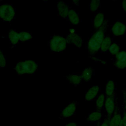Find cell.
Returning a JSON list of instances; mask_svg holds the SVG:
<instances>
[{
    "label": "cell",
    "instance_id": "7402d4cb",
    "mask_svg": "<svg viewBox=\"0 0 126 126\" xmlns=\"http://www.w3.org/2000/svg\"><path fill=\"white\" fill-rule=\"evenodd\" d=\"M100 4V1L98 0H93L89 3V9L92 12H94L98 10Z\"/></svg>",
    "mask_w": 126,
    "mask_h": 126
},
{
    "label": "cell",
    "instance_id": "4fadbf2b",
    "mask_svg": "<svg viewBox=\"0 0 126 126\" xmlns=\"http://www.w3.org/2000/svg\"><path fill=\"white\" fill-rule=\"evenodd\" d=\"M115 89V82L112 80L108 81L105 85V94L107 97L113 96Z\"/></svg>",
    "mask_w": 126,
    "mask_h": 126
},
{
    "label": "cell",
    "instance_id": "ac0fdd59",
    "mask_svg": "<svg viewBox=\"0 0 126 126\" xmlns=\"http://www.w3.org/2000/svg\"><path fill=\"white\" fill-rule=\"evenodd\" d=\"M93 73V69L90 67H88L84 69L81 75L82 80L85 81H90L92 77Z\"/></svg>",
    "mask_w": 126,
    "mask_h": 126
},
{
    "label": "cell",
    "instance_id": "44dd1931",
    "mask_svg": "<svg viewBox=\"0 0 126 126\" xmlns=\"http://www.w3.org/2000/svg\"><path fill=\"white\" fill-rule=\"evenodd\" d=\"M19 39L21 41L24 42L27 40H30L32 38V36L29 32H22L18 33Z\"/></svg>",
    "mask_w": 126,
    "mask_h": 126
},
{
    "label": "cell",
    "instance_id": "4316f807",
    "mask_svg": "<svg viewBox=\"0 0 126 126\" xmlns=\"http://www.w3.org/2000/svg\"><path fill=\"white\" fill-rule=\"evenodd\" d=\"M90 57L91 58V59H92L93 61H94L95 62L100 63H101V64H104V65L107 64V62H106V61H105V60H101V59H100V58H98V57H96L95 56H93H93H91Z\"/></svg>",
    "mask_w": 126,
    "mask_h": 126
},
{
    "label": "cell",
    "instance_id": "ba28073f",
    "mask_svg": "<svg viewBox=\"0 0 126 126\" xmlns=\"http://www.w3.org/2000/svg\"><path fill=\"white\" fill-rule=\"evenodd\" d=\"M66 39L67 43H69L76 47L80 48L83 45V41L82 37L76 32L74 33H69Z\"/></svg>",
    "mask_w": 126,
    "mask_h": 126
},
{
    "label": "cell",
    "instance_id": "9c48e42d",
    "mask_svg": "<svg viewBox=\"0 0 126 126\" xmlns=\"http://www.w3.org/2000/svg\"><path fill=\"white\" fill-rule=\"evenodd\" d=\"M57 9L60 17L63 18L67 17L68 13L70 9L67 4L63 1H59L57 2Z\"/></svg>",
    "mask_w": 126,
    "mask_h": 126
},
{
    "label": "cell",
    "instance_id": "5b68a950",
    "mask_svg": "<svg viewBox=\"0 0 126 126\" xmlns=\"http://www.w3.org/2000/svg\"><path fill=\"white\" fill-rule=\"evenodd\" d=\"M77 109V103L75 101L70 102L62 110L59 116L60 119H67L73 116Z\"/></svg>",
    "mask_w": 126,
    "mask_h": 126
},
{
    "label": "cell",
    "instance_id": "277c9868",
    "mask_svg": "<svg viewBox=\"0 0 126 126\" xmlns=\"http://www.w3.org/2000/svg\"><path fill=\"white\" fill-rule=\"evenodd\" d=\"M15 16V10L10 4H3L0 5V18L4 21L10 22Z\"/></svg>",
    "mask_w": 126,
    "mask_h": 126
},
{
    "label": "cell",
    "instance_id": "8d00e7d4",
    "mask_svg": "<svg viewBox=\"0 0 126 126\" xmlns=\"http://www.w3.org/2000/svg\"><path fill=\"white\" fill-rule=\"evenodd\" d=\"M100 126V125H99V124H98V125H97V126Z\"/></svg>",
    "mask_w": 126,
    "mask_h": 126
},
{
    "label": "cell",
    "instance_id": "d590c367",
    "mask_svg": "<svg viewBox=\"0 0 126 126\" xmlns=\"http://www.w3.org/2000/svg\"><path fill=\"white\" fill-rule=\"evenodd\" d=\"M125 98H126V91L125 92Z\"/></svg>",
    "mask_w": 126,
    "mask_h": 126
},
{
    "label": "cell",
    "instance_id": "3957f363",
    "mask_svg": "<svg viewBox=\"0 0 126 126\" xmlns=\"http://www.w3.org/2000/svg\"><path fill=\"white\" fill-rule=\"evenodd\" d=\"M66 39L60 35H54L51 38L49 45L50 50L54 52H62L65 50L67 46Z\"/></svg>",
    "mask_w": 126,
    "mask_h": 126
},
{
    "label": "cell",
    "instance_id": "d4e9b609",
    "mask_svg": "<svg viewBox=\"0 0 126 126\" xmlns=\"http://www.w3.org/2000/svg\"><path fill=\"white\" fill-rule=\"evenodd\" d=\"M116 60L126 61V51H120L115 55Z\"/></svg>",
    "mask_w": 126,
    "mask_h": 126
},
{
    "label": "cell",
    "instance_id": "603a6c76",
    "mask_svg": "<svg viewBox=\"0 0 126 126\" xmlns=\"http://www.w3.org/2000/svg\"><path fill=\"white\" fill-rule=\"evenodd\" d=\"M108 50L111 54L115 56L118 52L120 51V47L118 44L113 43L111 44Z\"/></svg>",
    "mask_w": 126,
    "mask_h": 126
},
{
    "label": "cell",
    "instance_id": "d6a6232c",
    "mask_svg": "<svg viewBox=\"0 0 126 126\" xmlns=\"http://www.w3.org/2000/svg\"><path fill=\"white\" fill-rule=\"evenodd\" d=\"M76 32H75V30L74 29H69V33H75Z\"/></svg>",
    "mask_w": 126,
    "mask_h": 126
},
{
    "label": "cell",
    "instance_id": "8fae6325",
    "mask_svg": "<svg viewBox=\"0 0 126 126\" xmlns=\"http://www.w3.org/2000/svg\"><path fill=\"white\" fill-rule=\"evenodd\" d=\"M70 22L73 25H77L80 23V19L78 14L73 9H70L67 15Z\"/></svg>",
    "mask_w": 126,
    "mask_h": 126
},
{
    "label": "cell",
    "instance_id": "1f68e13d",
    "mask_svg": "<svg viewBox=\"0 0 126 126\" xmlns=\"http://www.w3.org/2000/svg\"><path fill=\"white\" fill-rule=\"evenodd\" d=\"M79 2H80V1L79 0H74L72 1V3L74 5H78Z\"/></svg>",
    "mask_w": 126,
    "mask_h": 126
},
{
    "label": "cell",
    "instance_id": "2e32d148",
    "mask_svg": "<svg viewBox=\"0 0 126 126\" xmlns=\"http://www.w3.org/2000/svg\"><path fill=\"white\" fill-rule=\"evenodd\" d=\"M102 117V114L100 111H95L91 113L88 116L87 120L89 123L98 121Z\"/></svg>",
    "mask_w": 126,
    "mask_h": 126
},
{
    "label": "cell",
    "instance_id": "e575fe53",
    "mask_svg": "<svg viewBox=\"0 0 126 126\" xmlns=\"http://www.w3.org/2000/svg\"><path fill=\"white\" fill-rule=\"evenodd\" d=\"M119 126H123V123H122V121H121V122L120 123V125H119Z\"/></svg>",
    "mask_w": 126,
    "mask_h": 126
},
{
    "label": "cell",
    "instance_id": "8992f818",
    "mask_svg": "<svg viewBox=\"0 0 126 126\" xmlns=\"http://www.w3.org/2000/svg\"><path fill=\"white\" fill-rule=\"evenodd\" d=\"M104 105L107 117L110 118L114 114L116 109V103L114 96L106 97Z\"/></svg>",
    "mask_w": 126,
    "mask_h": 126
},
{
    "label": "cell",
    "instance_id": "4dcf8cb0",
    "mask_svg": "<svg viewBox=\"0 0 126 126\" xmlns=\"http://www.w3.org/2000/svg\"><path fill=\"white\" fill-rule=\"evenodd\" d=\"M64 126H77V124L75 122H71L66 124Z\"/></svg>",
    "mask_w": 126,
    "mask_h": 126
},
{
    "label": "cell",
    "instance_id": "6da1fadb",
    "mask_svg": "<svg viewBox=\"0 0 126 126\" xmlns=\"http://www.w3.org/2000/svg\"><path fill=\"white\" fill-rule=\"evenodd\" d=\"M107 26V21L105 20L102 26L97 29L89 38L87 43V49L91 56H94L100 50L101 42L105 37Z\"/></svg>",
    "mask_w": 126,
    "mask_h": 126
},
{
    "label": "cell",
    "instance_id": "f546056e",
    "mask_svg": "<svg viewBox=\"0 0 126 126\" xmlns=\"http://www.w3.org/2000/svg\"><path fill=\"white\" fill-rule=\"evenodd\" d=\"M121 6L123 9V11L126 13V0H124L122 1Z\"/></svg>",
    "mask_w": 126,
    "mask_h": 126
},
{
    "label": "cell",
    "instance_id": "f1b7e54d",
    "mask_svg": "<svg viewBox=\"0 0 126 126\" xmlns=\"http://www.w3.org/2000/svg\"><path fill=\"white\" fill-rule=\"evenodd\" d=\"M122 122L123 126H126V112L125 111L122 118Z\"/></svg>",
    "mask_w": 126,
    "mask_h": 126
},
{
    "label": "cell",
    "instance_id": "cb8c5ba5",
    "mask_svg": "<svg viewBox=\"0 0 126 126\" xmlns=\"http://www.w3.org/2000/svg\"><path fill=\"white\" fill-rule=\"evenodd\" d=\"M114 66L119 69H124L126 68V60L119 61L116 60L114 63Z\"/></svg>",
    "mask_w": 126,
    "mask_h": 126
},
{
    "label": "cell",
    "instance_id": "ffe728a7",
    "mask_svg": "<svg viewBox=\"0 0 126 126\" xmlns=\"http://www.w3.org/2000/svg\"><path fill=\"white\" fill-rule=\"evenodd\" d=\"M105 100V95L103 94H99L96 100L95 107L97 111H100L104 106Z\"/></svg>",
    "mask_w": 126,
    "mask_h": 126
},
{
    "label": "cell",
    "instance_id": "9a60e30c",
    "mask_svg": "<svg viewBox=\"0 0 126 126\" xmlns=\"http://www.w3.org/2000/svg\"><path fill=\"white\" fill-rule=\"evenodd\" d=\"M112 44V40L109 36H105L101 45L100 50L102 52H106L108 51L110 46Z\"/></svg>",
    "mask_w": 126,
    "mask_h": 126
},
{
    "label": "cell",
    "instance_id": "5bb4252c",
    "mask_svg": "<svg viewBox=\"0 0 126 126\" xmlns=\"http://www.w3.org/2000/svg\"><path fill=\"white\" fill-rule=\"evenodd\" d=\"M65 78L69 82L74 85H79L82 80L81 75L76 74H69L65 76Z\"/></svg>",
    "mask_w": 126,
    "mask_h": 126
},
{
    "label": "cell",
    "instance_id": "30bf717a",
    "mask_svg": "<svg viewBox=\"0 0 126 126\" xmlns=\"http://www.w3.org/2000/svg\"><path fill=\"white\" fill-rule=\"evenodd\" d=\"M99 91V87L98 85L92 86L85 94V99L87 101H91L96 97Z\"/></svg>",
    "mask_w": 126,
    "mask_h": 126
},
{
    "label": "cell",
    "instance_id": "e0dca14e",
    "mask_svg": "<svg viewBox=\"0 0 126 126\" xmlns=\"http://www.w3.org/2000/svg\"><path fill=\"white\" fill-rule=\"evenodd\" d=\"M8 38L11 43L13 45H16L18 44L20 40L18 33L13 30H10L9 32Z\"/></svg>",
    "mask_w": 126,
    "mask_h": 126
},
{
    "label": "cell",
    "instance_id": "836d02e7",
    "mask_svg": "<svg viewBox=\"0 0 126 126\" xmlns=\"http://www.w3.org/2000/svg\"><path fill=\"white\" fill-rule=\"evenodd\" d=\"M124 108H125V112H126V101L125 102V103L124 104Z\"/></svg>",
    "mask_w": 126,
    "mask_h": 126
},
{
    "label": "cell",
    "instance_id": "d6986e66",
    "mask_svg": "<svg viewBox=\"0 0 126 126\" xmlns=\"http://www.w3.org/2000/svg\"><path fill=\"white\" fill-rule=\"evenodd\" d=\"M122 121V117L120 114L114 113L109 120V126H119Z\"/></svg>",
    "mask_w": 126,
    "mask_h": 126
},
{
    "label": "cell",
    "instance_id": "74e56055",
    "mask_svg": "<svg viewBox=\"0 0 126 126\" xmlns=\"http://www.w3.org/2000/svg\"></svg>",
    "mask_w": 126,
    "mask_h": 126
},
{
    "label": "cell",
    "instance_id": "7c38bea8",
    "mask_svg": "<svg viewBox=\"0 0 126 126\" xmlns=\"http://www.w3.org/2000/svg\"><path fill=\"white\" fill-rule=\"evenodd\" d=\"M105 20L104 16L102 13L99 12L97 13L95 15L93 20L94 27L97 30L99 29L103 24Z\"/></svg>",
    "mask_w": 126,
    "mask_h": 126
},
{
    "label": "cell",
    "instance_id": "7a4b0ae2",
    "mask_svg": "<svg viewBox=\"0 0 126 126\" xmlns=\"http://www.w3.org/2000/svg\"><path fill=\"white\" fill-rule=\"evenodd\" d=\"M37 67V64L35 61L27 60L18 62L14 67V69L19 75H31L34 74L36 72Z\"/></svg>",
    "mask_w": 126,
    "mask_h": 126
},
{
    "label": "cell",
    "instance_id": "83f0119b",
    "mask_svg": "<svg viewBox=\"0 0 126 126\" xmlns=\"http://www.w3.org/2000/svg\"><path fill=\"white\" fill-rule=\"evenodd\" d=\"M110 118L107 117L106 119L104 120V121L99 126H109V120Z\"/></svg>",
    "mask_w": 126,
    "mask_h": 126
},
{
    "label": "cell",
    "instance_id": "52a82bcc",
    "mask_svg": "<svg viewBox=\"0 0 126 126\" xmlns=\"http://www.w3.org/2000/svg\"><path fill=\"white\" fill-rule=\"evenodd\" d=\"M111 32L115 36H122L126 32V25L123 22L117 21L112 26Z\"/></svg>",
    "mask_w": 126,
    "mask_h": 126
},
{
    "label": "cell",
    "instance_id": "484cf974",
    "mask_svg": "<svg viewBox=\"0 0 126 126\" xmlns=\"http://www.w3.org/2000/svg\"><path fill=\"white\" fill-rule=\"evenodd\" d=\"M6 66V60L2 52L0 49V67L1 68H4Z\"/></svg>",
    "mask_w": 126,
    "mask_h": 126
}]
</instances>
